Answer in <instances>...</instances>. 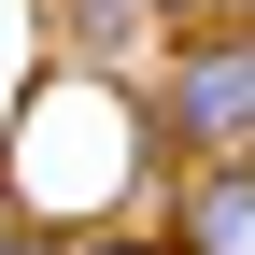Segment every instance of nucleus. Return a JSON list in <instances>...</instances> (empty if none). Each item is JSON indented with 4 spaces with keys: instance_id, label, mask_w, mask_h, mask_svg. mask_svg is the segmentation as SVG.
<instances>
[{
    "instance_id": "nucleus-2",
    "label": "nucleus",
    "mask_w": 255,
    "mask_h": 255,
    "mask_svg": "<svg viewBox=\"0 0 255 255\" xmlns=\"http://www.w3.org/2000/svg\"><path fill=\"white\" fill-rule=\"evenodd\" d=\"M156 241H170V255H255V184H241V156H213V170H170V199H156Z\"/></svg>"
},
{
    "instance_id": "nucleus-1",
    "label": "nucleus",
    "mask_w": 255,
    "mask_h": 255,
    "mask_svg": "<svg viewBox=\"0 0 255 255\" xmlns=\"http://www.w3.org/2000/svg\"><path fill=\"white\" fill-rule=\"evenodd\" d=\"M142 114H156V156H170V170L241 156V142H255V43H241V28H170Z\"/></svg>"
},
{
    "instance_id": "nucleus-3",
    "label": "nucleus",
    "mask_w": 255,
    "mask_h": 255,
    "mask_svg": "<svg viewBox=\"0 0 255 255\" xmlns=\"http://www.w3.org/2000/svg\"><path fill=\"white\" fill-rule=\"evenodd\" d=\"M156 14V0H71V28H85V43H114V28H142Z\"/></svg>"
},
{
    "instance_id": "nucleus-5",
    "label": "nucleus",
    "mask_w": 255,
    "mask_h": 255,
    "mask_svg": "<svg viewBox=\"0 0 255 255\" xmlns=\"http://www.w3.org/2000/svg\"><path fill=\"white\" fill-rule=\"evenodd\" d=\"M0 255H57V241H0Z\"/></svg>"
},
{
    "instance_id": "nucleus-4",
    "label": "nucleus",
    "mask_w": 255,
    "mask_h": 255,
    "mask_svg": "<svg viewBox=\"0 0 255 255\" xmlns=\"http://www.w3.org/2000/svg\"><path fill=\"white\" fill-rule=\"evenodd\" d=\"M57 255H170L156 227H85V241H57Z\"/></svg>"
}]
</instances>
